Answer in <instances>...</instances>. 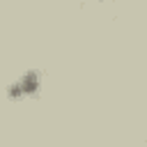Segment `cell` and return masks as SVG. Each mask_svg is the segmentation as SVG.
Returning a JSON list of instances; mask_svg holds the SVG:
<instances>
[{
  "mask_svg": "<svg viewBox=\"0 0 147 147\" xmlns=\"http://www.w3.org/2000/svg\"><path fill=\"white\" fill-rule=\"evenodd\" d=\"M39 92V71H28L23 74L11 87L9 94L11 96H28V94H37Z\"/></svg>",
  "mask_w": 147,
  "mask_h": 147,
  "instance_id": "1",
  "label": "cell"
}]
</instances>
